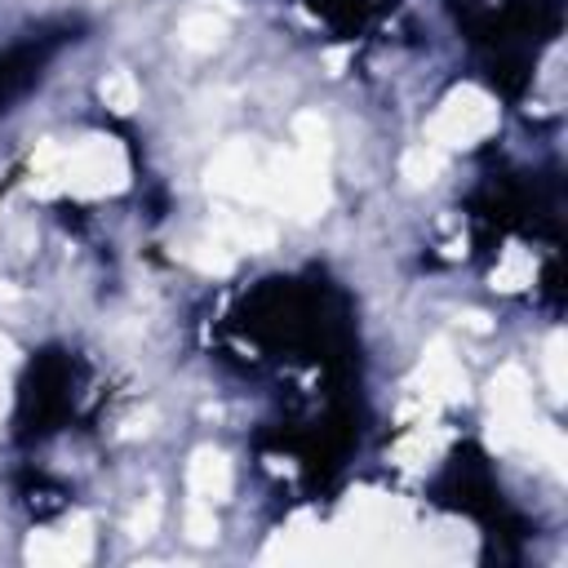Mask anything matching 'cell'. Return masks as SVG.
Instances as JSON below:
<instances>
[{
	"mask_svg": "<svg viewBox=\"0 0 568 568\" xmlns=\"http://www.w3.org/2000/svg\"><path fill=\"white\" fill-rule=\"evenodd\" d=\"M399 173H404V182H408V186H430V182L444 173V151H439V146H430V142H422V146L404 151Z\"/></svg>",
	"mask_w": 568,
	"mask_h": 568,
	"instance_id": "cell-14",
	"label": "cell"
},
{
	"mask_svg": "<svg viewBox=\"0 0 568 568\" xmlns=\"http://www.w3.org/2000/svg\"><path fill=\"white\" fill-rule=\"evenodd\" d=\"M342 62H346V49H333V53H328V71L337 75V71H342Z\"/></svg>",
	"mask_w": 568,
	"mask_h": 568,
	"instance_id": "cell-20",
	"label": "cell"
},
{
	"mask_svg": "<svg viewBox=\"0 0 568 568\" xmlns=\"http://www.w3.org/2000/svg\"><path fill=\"white\" fill-rule=\"evenodd\" d=\"M204 182H209L213 195L262 204V191H266V164H262V155L253 151V142L235 138V142L217 146V155H213L209 169H204Z\"/></svg>",
	"mask_w": 568,
	"mask_h": 568,
	"instance_id": "cell-5",
	"label": "cell"
},
{
	"mask_svg": "<svg viewBox=\"0 0 568 568\" xmlns=\"http://www.w3.org/2000/svg\"><path fill=\"white\" fill-rule=\"evenodd\" d=\"M293 151H302V155L328 164L333 142H328V120H324L320 111H302V115L293 120Z\"/></svg>",
	"mask_w": 568,
	"mask_h": 568,
	"instance_id": "cell-12",
	"label": "cell"
},
{
	"mask_svg": "<svg viewBox=\"0 0 568 568\" xmlns=\"http://www.w3.org/2000/svg\"><path fill=\"white\" fill-rule=\"evenodd\" d=\"M422 382H426V399L435 404H457L466 399V373L462 364L453 359L448 342H430L426 359H422Z\"/></svg>",
	"mask_w": 568,
	"mask_h": 568,
	"instance_id": "cell-9",
	"label": "cell"
},
{
	"mask_svg": "<svg viewBox=\"0 0 568 568\" xmlns=\"http://www.w3.org/2000/svg\"><path fill=\"white\" fill-rule=\"evenodd\" d=\"M13 355H18V346H13V342L0 333V368H9V364H13Z\"/></svg>",
	"mask_w": 568,
	"mask_h": 568,
	"instance_id": "cell-19",
	"label": "cell"
},
{
	"mask_svg": "<svg viewBox=\"0 0 568 568\" xmlns=\"http://www.w3.org/2000/svg\"><path fill=\"white\" fill-rule=\"evenodd\" d=\"M124 186H129V155L115 138H102V133H89L80 142L44 138L31 155V191L36 195L71 191L80 200H102Z\"/></svg>",
	"mask_w": 568,
	"mask_h": 568,
	"instance_id": "cell-1",
	"label": "cell"
},
{
	"mask_svg": "<svg viewBox=\"0 0 568 568\" xmlns=\"http://www.w3.org/2000/svg\"><path fill=\"white\" fill-rule=\"evenodd\" d=\"M532 275H537V262H532V253H528V248H519V244H510V248L501 253V262L493 266V288H501V293H515V288L532 284Z\"/></svg>",
	"mask_w": 568,
	"mask_h": 568,
	"instance_id": "cell-13",
	"label": "cell"
},
{
	"mask_svg": "<svg viewBox=\"0 0 568 568\" xmlns=\"http://www.w3.org/2000/svg\"><path fill=\"white\" fill-rule=\"evenodd\" d=\"M488 408H493V422H488V439L493 448L501 453H515L524 448L528 453V439H532V395H528V373L519 364H506L497 368L493 386H488Z\"/></svg>",
	"mask_w": 568,
	"mask_h": 568,
	"instance_id": "cell-4",
	"label": "cell"
},
{
	"mask_svg": "<svg viewBox=\"0 0 568 568\" xmlns=\"http://www.w3.org/2000/svg\"><path fill=\"white\" fill-rule=\"evenodd\" d=\"M213 235L222 244H231L235 253L248 248V253H266L275 244V226L262 217V213H235V209H217L213 213Z\"/></svg>",
	"mask_w": 568,
	"mask_h": 568,
	"instance_id": "cell-8",
	"label": "cell"
},
{
	"mask_svg": "<svg viewBox=\"0 0 568 568\" xmlns=\"http://www.w3.org/2000/svg\"><path fill=\"white\" fill-rule=\"evenodd\" d=\"M564 346H568V337H564V328H555L550 337H546V390H550V399L555 404H564V395H568V377H564Z\"/></svg>",
	"mask_w": 568,
	"mask_h": 568,
	"instance_id": "cell-16",
	"label": "cell"
},
{
	"mask_svg": "<svg viewBox=\"0 0 568 568\" xmlns=\"http://www.w3.org/2000/svg\"><path fill=\"white\" fill-rule=\"evenodd\" d=\"M155 524H160V497H146V501L133 510V519H129V537H151Z\"/></svg>",
	"mask_w": 568,
	"mask_h": 568,
	"instance_id": "cell-18",
	"label": "cell"
},
{
	"mask_svg": "<svg viewBox=\"0 0 568 568\" xmlns=\"http://www.w3.org/2000/svg\"><path fill=\"white\" fill-rule=\"evenodd\" d=\"M89 555H93V524L84 515H75L58 532H36L27 541V559L31 564H58V568H67V564H84Z\"/></svg>",
	"mask_w": 568,
	"mask_h": 568,
	"instance_id": "cell-6",
	"label": "cell"
},
{
	"mask_svg": "<svg viewBox=\"0 0 568 568\" xmlns=\"http://www.w3.org/2000/svg\"><path fill=\"white\" fill-rule=\"evenodd\" d=\"M9 408V390H4V368H0V413Z\"/></svg>",
	"mask_w": 568,
	"mask_h": 568,
	"instance_id": "cell-22",
	"label": "cell"
},
{
	"mask_svg": "<svg viewBox=\"0 0 568 568\" xmlns=\"http://www.w3.org/2000/svg\"><path fill=\"white\" fill-rule=\"evenodd\" d=\"M466 324H470V328H475V333H488V320H484V315H479V311H470V315H466Z\"/></svg>",
	"mask_w": 568,
	"mask_h": 568,
	"instance_id": "cell-21",
	"label": "cell"
},
{
	"mask_svg": "<svg viewBox=\"0 0 568 568\" xmlns=\"http://www.w3.org/2000/svg\"><path fill=\"white\" fill-rule=\"evenodd\" d=\"M178 253H182V262H191L200 275H231V266H235V248L222 244L217 235H209V240H191V244H182Z\"/></svg>",
	"mask_w": 568,
	"mask_h": 568,
	"instance_id": "cell-11",
	"label": "cell"
},
{
	"mask_svg": "<svg viewBox=\"0 0 568 568\" xmlns=\"http://www.w3.org/2000/svg\"><path fill=\"white\" fill-rule=\"evenodd\" d=\"M497 129V102L479 84H457L426 120V142L439 151H462L484 142Z\"/></svg>",
	"mask_w": 568,
	"mask_h": 568,
	"instance_id": "cell-3",
	"label": "cell"
},
{
	"mask_svg": "<svg viewBox=\"0 0 568 568\" xmlns=\"http://www.w3.org/2000/svg\"><path fill=\"white\" fill-rule=\"evenodd\" d=\"M186 488H191L195 501H209V506L226 501L231 497V462H226V453L195 448L191 462H186Z\"/></svg>",
	"mask_w": 568,
	"mask_h": 568,
	"instance_id": "cell-7",
	"label": "cell"
},
{
	"mask_svg": "<svg viewBox=\"0 0 568 568\" xmlns=\"http://www.w3.org/2000/svg\"><path fill=\"white\" fill-rule=\"evenodd\" d=\"M102 102L111 106V111H120V115H129L138 102H142V89H138V80H133V71H106V80H102Z\"/></svg>",
	"mask_w": 568,
	"mask_h": 568,
	"instance_id": "cell-15",
	"label": "cell"
},
{
	"mask_svg": "<svg viewBox=\"0 0 568 568\" xmlns=\"http://www.w3.org/2000/svg\"><path fill=\"white\" fill-rule=\"evenodd\" d=\"M186 537L195 546H209L217 537V519H213V506L209 501H191V510H186Z\"/></svg>",
	"mask_w": 568,
	"mask_h": 568,
	"instance_id": "cell-17",
	"label": "cell"
},
{
	"mask_svg": "<svg viewBox=\"0 0 568 568\" xmlns=\"http://www.w3.org/2000/svg\"><path fill=\"white\" fill-rule=\"evenodd\" d=\"M222 40H226V13H213V4L191 9L178 22V44L191 53H213V49H222Z\"/></svg>",
	"mask_w": 568,
	"mask_h": 568,
	"instance_id": "cell-10",
	"label": "cell"
},
{
	"mask_svg": "<svg viewBox=\"0 0 568 568\" xmlns=\"http://www.w3.org/2000/svg\"><path fill=\"white\" fill-rule=\"evenodd\" d=\"M262 204L297 217V222H315L328 209V164L311 160L302 151H280L266 160V191Z\"/></svg>",
	"mask_w": 568,
	"mask_h": 568,
	"instance_id": "cell-2",
	"label": "cell"
}]
</instances>
